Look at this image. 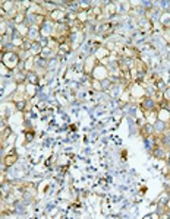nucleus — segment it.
<instances>
[{
  "instance_id": "nucleus-1",
  "label": "nucleus",
  "mask_w": 170,
  "mask_h": 219,
  "mask_svg": "<svg viewBox=\"0 0 170 219\" xmlns=\"http://www.w3.org/2000/svg\"><path fill=\"white\" fill-rule=\"evenodd\" d=\"M122 56L126 59H138V53L132 47H128V45L122 48Z\"/></svg>"
},
{
  "instance_id": "nucleus-2",
  "label": "nucleus",
  "mask_w": 170,
  "mask_h": 219,
  "mask_svg": "<svg viewBox=\"0 0 170 219\" xmlns=\"http://www.w3.org/2000/svg\"><path fill=\"white\" fill-rule=\"evenodd\" d=\"M63 16H65V13H63V10L60 7H56V9H53V12H50V18L54 22H60L63 19Z\"/></svg>"
},
{
  "instance_id": "nucleus-3",
  "label": "nucleus",
  "mask_w": 170,
  "mask_h": 219,
  "mask_svg": "<svg viewBox=\"0 0 170 219\" xmlns=\"http://www.w3.org/2000/svg\"><path fill=\"white\" fill-rule=\"evenodd\" d=\"M101 12L106 15V16H112V15H115V13H117V10H116V7L112 4V3H109L106 7H103L101 9Z\"/></svg>"
},
{
  "instance_id": "nucleus-4",
  "label": "nucleus",
  "mask_w": 170,
  "mask_h": 219,
  "mask_svg": "<svg viewBox=\"0 0 170 219\" xmlns=\"http://www.w3.org/2000/svg\"><path fill=\"white\" fill-rule=\"evenodd\" d=\"M13 162H15V156H7V158H6V165H7V167L12 165Z\"/></svg>"
}]
</instances>
